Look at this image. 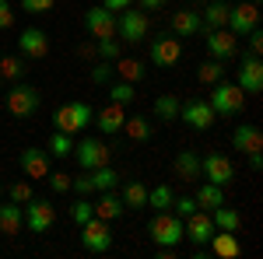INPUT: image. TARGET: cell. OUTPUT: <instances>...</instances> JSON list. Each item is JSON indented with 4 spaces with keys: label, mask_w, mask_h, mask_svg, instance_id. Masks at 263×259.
<instances>
[{
    "label": "cell",
    "mask_w": 263,
    "mask_h": 259,
    "mask_svg": "<svg viewBox=\"0 0 263 259\" xmlns=\"http://www.w3.org/2000/svg\"><path fill=\"white\" fill-rule=\"evenodd\" d=\"M147 235H151V242H155L158 249H176V245L186 238V228H182V217L168 214V210H158V214L151 217V224H147Z\"/></svg>",
    "instance_id": "obj_1"
},
{
    "label": "cell",
    "mask_w": 263,
    "mask_h": 259,
    "mask_svg": "<svg viewBox=\"0 0 263 259\" xmlns=\"http://www.w3.org/2000/svg\"><path fill=\"white\" fill-rule=\"evenodd\" d=\"M91 116H95V109L88 105V102H63L60 109L53 112V126L60 130V133H81L84 126L91 123Z\"/></svg>",
    "instance_id": "obj_2"
},
{
    "label": "cell",
    "mask_w": 263,
    "mask_h": 259,
    "mask_svg": "<svg viewBox=\"0 0 263 259\" xmlns=\"http://www.w3.org/2000/svg\"><path fill=\"white\" fill-rule=\"evenodd\" d=\"M42 105V95L35 84H21L14 81L11 84V91H7V112L11 116H18V119H28V116H35Z\"/></svg>",
    "instance_id": "obj_3"
},
{
    "label": "cell",
    "mask_w": 263,
    "mask_h": 259,
    "mask_svg": "<svg viewBox=\"0 0 263 259\" xmlns=\"http://www.w3.org/2000/svg\"><path fill=\"white\" fill-rule=\"evenodd\" d=\"M214 88V95H211V109H214V116H239L246 109V91L239 84H228V81H218V84H211Z\"/></svg>",
    "instance_id": "obj_4"
},
{
    "label": "cell",
    "mask_w": 263,
    "mask_h": 259,
    "mask_svg": "<svg viewBox=\"0 0 263 259\" xmlns=\"http://www.w3.org/2000/svg\"><path fill=\"white\" fill-rule=\"evenodd\" d=\"M147 32H151V21H147V11H120L116 14V39L120 42H130V46H137V42L147 39Z\"/></svg>",
    "instance_id": "obj_5"
},
{
    "label": "cell",
    "mask_w": 263,
    "mask_h": 259,
    "mask_svg": "<svg viewBox=\"0 0 263 259\" xmlns=\"http://www.w3.org/2000/svg\"><path fill=\"white\" fill-rule=\"evenodd\" d=\"M203 46H207V56L211 60H235L239 56V35H232L228 28H207V39H203Z\"/></svg>",
    "instance_id": "obj_6"
},
{
    "label": "cell",
    "mask_w": 263,
    "mask_h": 259,
    "mask_svg": "<svg viewBox=\"0 0 263 259\" xmlns=\"http://www.w3.org/2000/svg\"><path fill=\"white\" fill-rule=\"evenodd\" d=\"M25 224L35 231V235H46L53 224H57V207L49 203V200H28L25 203Z\"/></svg>",
    "instance_id": "obj_7"
},
{
    "label": "cell",
    "mask_w": 263,
    "mask_h": 259,
    "mask_svg": "<svg viewBox=\"0 0 263 259\" xmlns=\"http://www.w3.org/2000/svg\"><path fill=\"white\" fill-rule=\"evenodd\" d=\"M81 245L88 252H109L112 249V231H109V221L91 217L81 224Z\"/></svg>",
    "instance_id": "obj_8"
},
{
    "label": "cell",
    "mask_w": 263,
    "mask_h": 259,
    "mask_svg": "<svg viewBox=\"0 0 263 259\" xmlns=\"http://www.w3.org/2000/svg\"><path fill=\"white\" fill-rule=\"evenodd\" d=\"M235 84L242 88L246 95H260L263 91V63H260V56L246 53L242 63L235 67Z\"/></svg>",
    "instance_id": "obj_9"
},
{
    "label": "cell",
    "mask_w": 263,
    "mask_h": 259,
    "mask_svg": "<svg viewBox=\"0 0 263 259\" xmlns=\"http://www.w3.org/2000/svg\"><path fill=\"white\" fill-rule=\"evenodd\" d=\"M260 25V4H239V7H228V21H224V28L232 32V35H239L242 39L246 32H253Z\"/></svg>",
    "instance_id": "obj_10"
},
{
    "label": "cell",
    "mask_w": 263,
    "mask_h": 259,
    "mask_svg": "<svg viewBox=\"0 0 263 259\" xmlns=\"http://www.w3.org/2000/svg\"><path fill=\"white\" fill-rule=\"evenodd\" d=\"M109 147L102 144L99 137H84L81 144H74V158H78V165H81L84 172H91V168H99V165H109Z\"/></svg>",
    "instance_id": "obj_11"
},
{
    "label": "cell",
    "mask_w": 263,
    "mask_h": 259,
    "mask_svg": "<svg viewBox=\"0 0 263 259\" xmlns=\"http://www.w3.org/2000/svg\"><path fill=\"white\" fill-rule=\"evenodd\" d=\"M200 179L214 182V186H228V182L235 179V165L224 158V154H207V158H200Z\"/></svg>",
    "instance_id": "obj_12"
},
{
    "label": "cell",
    "mask_w": 263,
    "mask_h": 259,
    "mask_svg": "<svg viewBox=\"0 0 263 259\" xmlns=\"http://www.w3.org/2000/svg\"><path fill=\"white\" fill-rule=\"evenodd\" d=\"M84 28L91 39H116V14L105 7H88L84 11Z\"/></svg>",
    "instance_id": "obj_13"
},
{
    "label": "cell",
    "mask_w": 263,
    "mask_h": 259,
    "mask_svg": "<svg viewBox=\"0 0 263 259\" xmlns=\"http://www.w3.org/2000/svg\"><path fill=\"white\" fill-rule=\"evenodd\" d=\"M179 119L190 123L193 130H211L214 126V109H211L207 98H190L179 105Z\"/></svg>",
    "instance_id": "obj_14"
},
{
    "label": "cell",
    "mask_w": 263,
    "mask_h": 259,
    "mask_svg": "<svg viewBox=\"0 0 263 259\" xmlns=\"http://www.w3.org/2000/svg\"><path fill=\"white\" fill-rule=\"evenodd\" d=\"M182 60V42L172 35V32H165L158 39L151 42V63H158V67H176Z\"/></svg>",
    "instance_id": "obj_15"
},
{
    "label": "cell",
    "mask_w": 263,
    "mask_h": 259,
    "mask_svg": "<svg viewBox=\"0 0 263 259\" xmlns=\"http://www.w3.org/2000/svg\"><path fill=\"white\" fill-rule=\"evenodd\" d=\"M18 165H21V172H25L28 179H46L49 168H53L49 151H42V147H25V151L18 154Z\"/></svg>",
    "instance_id": "obj_16"
},
{
    "label": "cell",
    "mask_w": 263,
    "mask_h": 259,
    "mask_svg": "<svg viewBox=\"0 0 263 259\" xmlns=\"http://www.w3.org/2000/svg\"><path fill=\"white\" fill-rule=\"evenodd\" d=\"M182 228H186V238L193 242V245H207V242H211V235L218 231L207 210H193L190 217H182Z\"/></svg>",
    "instance_id": "obj_17"
},
{
    "label": "cell",
    "mask_w": 263,
    "mask_h": 259,
    "mask_svg": "<svg viewBox=\"0 0 263 259\" xmlns=\"http://www.w3.org/2000/svg\"><path fill=\"white\" fill-rule=\"evenodd\" d=\"M18 49L25 60H46V53H49V35L42 32V28H25L18 35Z\"/></svg>",
    "instance_id": "obj_18"
},
{
    "label": "cell",
    "mask_w": 263,
    "mask_h": 259,
    "mask_svg": "<svg viewBox=\"0 0 263 259\" xmlns=\"http://www.w3.org/2000/svg\"><path fill=\"white\" fill-rule=\"evenodd\" d=\"M232 144H235V151H242V154L263 151V130L253 126V123H239L235 133H232Z\"/></svg>",
    "instance_id": "obj_19"
},
{
    "label": "cell",
    "mask_w": 263,
    "mask_h": 259,
    "mask_svg": "<svg viewBox=\"0 0 263 259\" xmlns=\"http://www.w3.org/2000/svg\"><path fill=\"white\" fill-rule=\"evenodd\" d=\"M123 119H126V105H116V102H109L105 109H99V112L91 116V123L99 126L102 133H120Z\"/></svg>",
    "instance_id": "obj_20"
},
{
    "label": "cell",
    "mask_w": 263,
    "mask_h": 259,
    "mask_svg": "<svg viewBox=\"0 0 263 259\" xmlns=\"http://www.w3.org/2000/svg\"><path fill=\"white\" fill-rule=\"evenodd\" d=\"M207 245H211V256H218V259H235L239 252H242V245H239V235H235V231H214Z\"/></svg>",
    "instance_id": "obj_21"
},
{
    "label": "cell",
    "mask_w": 263,
    "mask_h": 259,
    "mask_svg": "<svg viewBox=\"0 0 263 259\" xmlns=\"http://www.w3.org/2000/svg\"><path fill=\"white\" fill-rule=\"evenodd\" d=\"M200 28H203L200 11H176V14H172V35H176V39H190V35H197Z\"/></svg>",
    "instance_id": "obj_22"
},
{
    "label": "cell",
    "mask_w": 263,
    "mask_h": 259,
    "mask_svg": "<svg viewBox=\"0 0 263 259\" xmlns=\"http://www.w3.org/2000/svg\"><path fill=\"white\" fill-rule=\"evenodd\" d=\"M21 224H25V207L0 200V235H18Z\"/></svg>",
    "instance_id": "obj_23"
},
{
    "label": "cell",
    "mask_w": 263,
    "mask_h": 259,
    "mask_svg": "<svg viewBox=\"0 0 263 259\" xmlns=\"http://www.w3.org/2000/svg\"><path fill=\"white\" fill-rule=\"evenodd\" d=\"M172 172H176V179H182V182H197L200 179V158H197L193 151H179L176 161H172Z\"/></svg>",
    "instance_id": "obj_24"
},
{
    "label": "cell",
    "mask_w": 263,
    "mask_h": 259,
    "mask_svg": "<svg viewBox=\"0 0 263 259\" xmlns=\"http://www.w3.org/2000/svg\"><path fill=\"white\" fill-rule=\"evenodd\" d=\"M120 133H126L130 140H137V144H147V140L155 137V123L147 119V116H126Z\"/></svg>",
    "instance_id": "obj_25"
},
{
    "label": "cell",
    "mask_w": 263,
    "mask_h": 259,
    "mask_svg": "<svg viewBox=\"0 0 263 259\" xmlns=\"http://www.w3.org/2000/svg\"><path fill=\"white\" fill-rule=\"evenodd\" d=\"M211 221H214L218 231H235V235H239V228H242V214H239L235 207H224V203L211 210Z\"/></svg>",
    "instance_id": "obj_26"
},
{
    "label": "cell",
    "mask_w": 263,
    "mask_h": 259,
    "mask_svg": "<svg viewBox=\"0 0 263 259\" xmlns=\"http://www.w3.org/2000/svg\"><path fill=\"white\" fill-rule=\"evenodd\" d=\"M91 207H95V217H102V221H116L123 210H126V207H123V200L116 196L112 189H105V193L99 196V203H91Z\"/></svg>",
    "instance_id": "obj_27"
},
{
    "label": "cell",
    "mask_w": 263,
    "mask_h": 259,
    "mask_svg": "<svg viewBox=\"0 0 263 259\" xmlns=\"http://www.w3.org/2000/svg\"><path fill=\"white\" fill-rule=\"evenodd\" d=\"M193 200H197V207H200V210H207V214H211L214 207H221V203H224V186H214V182H203L200 189L193 193Z\"/></svg>",
    "instance_id": "obj_28"
},
{
    "label": "cell",
    "mask_w": 263,
    "mask_h": 259,
    "mask_svg": "<svg viewBox=\"0 0 263 259\" xmlns=\"http://www.w3.org/2000/svg\"><path fill=\"white\" fill-rule=\"evenodd\" d=\"M112 70H116V77H120V81H130V84L144 81V74H147V67H144L141 60H130V56L112 60Z\"/></svg>",
    "instance_id": "obj_29"
},
{
    "label": "cell",
    "mask_w": 263,
    "mask_h": 259,
    "mask_svg": "<svg viewBox=\"0 0 263 259\" xmlns=\"http://www.w3.org/2000/svg\"><path fill=\"white\" fill-rule=\"evenodd\" d=\"M120 200H123V207H130V210H144V207H147V186H144L141 179L126 182Z\"/></svg>",
    "instance_id": "obj_30"
},
{
    "label": "cell",
    "mask_w": 263,
    "mask_h": 259,
    "mask_svg": "<svg viewBox=\"0 0 263 259\" xmlns=\"http://www.w3.org/2000/svg\"><path fill=\"white\" fill-rule=\"evenodd\" d=\"M88 175H91L95 193H105V189H116V186H120V172H116L112 165H99V168H91Z\"/></svg>",
    "instance_id": "obj_31"
},
{
    "label": "cell",
    "mask_w": 263,
    "mask_h": 259,
    "mask_svg": "<svg viewBox=\"0 0 263 259\" xmlns=\"http://www.w3.org/2000/svg\"><path fill=\"white\" fill-rule=\"evenodd\" d=\"M179 95H158L155 98V116L162 123H172V119H179Z\"/></svg>",
    "instance_id": "obj_32"
},
{
    "label": "cell",
    "mask_w": 263,
    "mask_h": 259,
    "mask_svg": "<svg viewBox=\"0 0 263 259\" xmlns=\"http://www.w3.org/2000/svg\"><path fill=\"white\" fill-rule=\"evenodd\" d=\"M200 21L207 25V28H224V21H228V4L214 0L211 7H203V11H200Z\"/></svg>",
    "instance_id": "obj_33"
},
{
    "label": "cell",
    "mask_w": 263,
    "mask_h": 259,
    "mask_svg": "<svg viewBox=\"0 0 263 259\" xmlns=\"http://www.w3.org/2000/svg\"><path fill=\"white\" fill-rule=\"evenodd\" d=\"M46 151H49V158H70V154H74V137L57 130V133L49 137V147H46Z\"/></svg>",
    "instance_id": "obj_34"
},
{
    "label": "cell",
    "mask_w": 263,
    "mask_h": 259,
    "mask_svg": "<svg viewBox=\"0 0 263 259\" xmlns=\"http://www.w3.org/2000/svg\"><path fill=\"white\" fill-rule=\"evenodd\" d=\"M172 196H176V193H172L168 186H155V189H147V207H151L155 214H158V210H168V207H172Z\"/></svg>",
    "instance_id": "obj_35"
},
{
    "label": "cell",
    "mask_w": 263,
    "mask_h": 259,
    "mask_svg": "<svg viewBox=\"0 0 263 259\" xmlns=\"http://www.w3.org/2000/svg\"><path fill=\"white\" fill-rule=\"evenodd\" d=\"M221 77H224L221 60H203L200 67H197V81H200V84H218Z\"/></svg>",
    "instance_id": "obj_36"
},
{
    "label": "cell",
    "mask_w": 263,
    "mask_h": 259,
    "mask_svg": "<svg viewBox=\"0 0 263 259\" xmlns=\"http://www.w3.org/2000/svg\"><path fill=\"white\" fill-rule=\"evenodd\" d=\"M25 60L21 56H0V77H7V81H21L25 77Z\"/></svg>",
    "instance_id": "obj_37"
},
{
    "label": "cell",
    "mask_w": 263,
    "mask_h": 259,
    "mask_svg": "<svg viewBox=\"0 0 263 259\" xmlns=\"http://www.w3.org/2000/svg\"><path fill=\"white\" fill-rule=\"evenodd\" d=\"M134 98H137V88H134L130 81H116V84L109 88V102H116V105H130Z\"/></svg>",
    "instance_id": "obj_38"
},
{
    "label": "cell",
    "mask_w": 263,
    "mask_h": 259,
    "mask_svg": "<svg viewBox=\"0 0 263 259\" xmlns=\"http://www.w3.org/2000/svg\"><path fill=\"white\" fill-rule=\"evenodd\" d=\"M95 53H99L102 60H120L123 56V42L120 39H95Z\"/></svg>",
    "instance_id": "obj_39"
},
{
    "label": "cell",
    "mask_w": 263,
    "mask_h": 259,
    "mask_svg": "<svg viewBox=\"0 0 263 259\" xmlns=\"http://www.w3.org/2000/svg\"><path fill=\"white\" fill-rule=\"evenodd\" d=\"M70 217H74V224H78V228H81L84 221H91V217H95V207H91V200L81 196L78 203H74V207H70Z\"/></svg>",
    "instance_id": "obj_40"
},
{
    "label": "cell",
    "mask_w": 263,
    "mask_h": 259,
    "mask_svg": "<svg viewBox=\"0 0 263 259\" xmlns=\"http://www.w3.org/2000/svg\"><path fill=\"white\" fill-rule=\"evenodd\" d=\"M91 84H112V77H116V70H112V63L109 60H99L95 67H91Z\"/></svg>",
    "instance_id": "obj_41"
},
{
    "label": "cell",
    "mask_w": 263,
    "mask_h": 259,
    "mask_svg": "<svg viewBox=\"0 0 263 259\" xmlns=\"http://www.w3.org/2000/svg\"><path fill=\"white\" fill-rule=\"evenodd\" d=\"M168 210H172L176 217H190V214L200 210V207H197V200H193V196H172V207H168Z\"/></svg>",
    "instance_id": "obj_42"
},
{
    "label": "cell",
    "mask_w": 263,
    "mask_h": 259,
    "mask_svg": "<svg viewBox=\"0 0 263 259\" xmlns=\"http://www.w3.org/2000/svg\"><path fill=\"white\" fill-rule=\"evenodd\" d=\"M7 196H11V203H21V207H25L35 193H32V186H28V182H14V186L7 189Z\"/></svg>",
    "instance_id": "obj_43"
},
{
    "label": "cell",
    "mask_w": 263,
    "mask_h": 259,
    "mask_svg": "<svg viewBox=\"0 0 263 259\" xmlns=\"http://www.w3.org/2000/svg\"><path fill=\"white\" fill-rule=\"evenodd\" d=\"M46 182H49L53 193H70V175H67V172H53V168H49Z\"/></svg>",
    "instance_id": "obj_44"
},
{
    "label": "cell",
    "mask_w": 263,
    "mask_h": 259,
    "mask_svg": "<svg viewBox=\"0 0 263 259\" xmlns=\"http://www.w3.org/2000/svg\"><path fill=\"white\" fill-rule=\"evenodd\" d=\"M57 0H21V11L25 14H49Z\"/></svg>",
    "instance_id": "obj_45"
},
{
    "label": "cell",
    "mask_w": 263,
    "mask_h": 259,
    "mask_svg": "<svg viewBox=\"0 0 263 259\" xmlns=\"http://www.w3.org/2000/svg\"><path fill=\"white\" fill-rule=\"evenodd\" d=\"M70 189H74L78 196H91V193H95V186H91V175H78V179H70Z\"/></svg>",
    "instance_id": "obj_46"
},
{
    "label": "cell",
    "mask_w": 263,
    "mask_h": 259,
    "mask_svg": "<svg viewBox=\"0 0 263 259\" xmlns=\"http://www.w3.org/2000/svg\"><path fill=\"white\" fill-rule=\"evenodd\" d=\"M242 39H249V53H253V56H260V53H263V32H260V25H256L253 32H246Z\"/></svg>",
    "instance_id": "obj_47"
},
{
    "label": "cell",
    "mask_w": 263,
    "mask_h": 259,
    "mask_svg": "<svg viewBox=\"0 0 263 259\" xmlns=\"http://www.w3.org/2000/svg\"><path fill=\"white\" fill-rule=\"evenodd\" d=\"M14 25V7L7 0H0V28H11Z\"/></svg>",
    "instance_id": "obj_48"
},
{
    "label": "cell",
    "mask_w": 263,
    "mask_h": 259,
    "mask_svg": "<svg viewBox=\"0 0 263 259\" xmlns=\"http://www.w3.org/2000/svg\"><path fill=\"white\" fill-rule=\"evenodd\" d=\"M130 4H134V0H102V7H105V11H112V14H120V11H126Z\"/></svg>",
    "instance_id": "obj_49"
},
{
    "label": "cell",
    "mask_w": 263,
    "mask_h": 259,
    "mask_svg": "<svg viewBox=\"0 0 263 259\" xmlns=\"http://www.w3.org/2000/svg\"><path fill=\"white\" fill-rule=\"evenodd\" d=\"M249 168H253V172L263 168V151H253V154H249Z\"/></svg>",
    "instance_id": "obj_50"
},
{
    "label": "cell",
    "mask_w": 263,
    "mask_h": 259,
    "mask_svg": "<svg viewBox=\"0 0 263 259\" xmlns=\"http://www.w3.org/2000/svg\"><path fill=\"white\" fill-rule=\"evenodd\" d=\"M144 11H158V7H165V0H141Z\"/></svg>",
    "instance_id": "obj_51"
},
{
    "label": "cell",
    "mask_w": 263,
    "mask_h": 259,
    "mask_svg": "<svg viewBox=\"0 0 263 259\" xmlns=\"http://www.w3.org/2000/svg\"><path fill=\"white\" fill-rule=\"evenodd\" d=\"M0 200H4V182H0Z\"/></svg>",
    "instance_id": "obj_52"
},
{
    "label": "cell",
    "mask_w": 263,
    "mask_h": 259,
    "mask_svg": "<svg viewBox=\"0 0 263 259\" xmlns=\"http://www.w3.org/2000/svg\"><path fill=\"white\" fill-rule=\"evenodd\" d=\"M249 4H260V0H249Z\"/></svg>",
    "instance_id": "obj_53"
},
{
    "label": "cell",
    "mask_w": 263,
    "mask_h": 259,
    "mask_svg": "<svg viewBox=\"0 0 263 259\" xmlns=\"http://www.w3.org/2000/svg\"><path fill=\"white\" fill-rule=\"evenodd\" d=\"M0 56H4V49H0Z\"/></svg>",
    "instance_id": "obj_54"
},
{
    "label": "cell",
    "mask_w": 263,
    "mask_h": 259,
    "mask_svg": "<svg viewBox=\"0 0 263 259\" xmlns=\"http://www.w3.org/2000/svg\"><path fill=\"white\" fill-rule=\"evenodd\" d=\"M221 4H228V0H221Z\"/></svg>",
    "instance_id": "obj_55"
},
{
    "label": "cell",
    "mask_w": 263,
    "mask_h": 259,
    "mask_svg": "<svg viewBox=\"0 0 263 259\" xmlns=\"http://www.w3.org/2000/svg\"><path fill=\"white\" fill-rule=\"evenodd\" d=\"M0 81H4V77H0Z\"/></svg>",
    "instance_id": "obj_56"
}]
</instances>
